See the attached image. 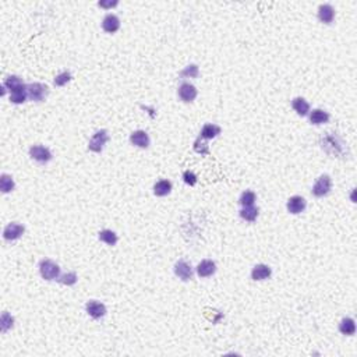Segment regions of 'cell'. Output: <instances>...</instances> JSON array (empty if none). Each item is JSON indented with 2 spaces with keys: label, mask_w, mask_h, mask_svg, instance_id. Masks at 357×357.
I'll return each mask as SVG.
<instances>
[{
  "label": "cell",
  "mask_w": 357,
  "mask_h": 357,
  "mask_svg": "<svg viewBox=\"0 0 357 357\" xmlns=\"http://www.w3.org/2000/svg\"><path fill=\"white\" fill-rule=\"evenodd\" d=\"M332 189V178L329 175H321L320 178L315 180L314 186L311 189V194L317 198L326 197Z\"/></svg>",
  "instance_id": "cell-1"
},
{
  "label": "cell",
  "mask_w": 357,
  "mask_h": 357,
  "mask_svg": "<svg viewBox=\"0 0 357 357\" xmlns=\"http://www.w3.org/2000/svg\"><path fill=\"white\" fill-rule=\"evenodd\" d=\"M39 274L45 280H57V278L60 276V267L55 261L45 258L39 262Z\"/></svg>",
  "instance_id": "cell-2"
},
{
  "label": "cell",
  "mask_w": 357,
  "mask_h": 357,
  "mask_svg": "<svg viewBox=\"0 0 357 357\" xmlns=\"http://www.w3.org/2000/svg\"><path fill=\"white\" fill-rule=\"evenodd\" d=\"M30 156H31V159H33L35 162H38L39 165H46V163H49L53 159L52 151L48 146L39 144L32 145L30 148Z\"/></svg>",
  "instance_id": "cell-3"
},
{
  "label": "cell",
  "mask_w": 357,
  "mask_h": 357,
  "mask_svg": "<svg viewBox=\"0 0 357 357\" xmlns=\"http://www.w3.org/2000/svg\"><path fill=\"white\" fill-rule=\"evenodd\" d=\"M109 141V131L108 130H98L91 137L88 143V149L91 152L100 154L105 148V145Z\"/></svg>",
  "instance_id": "cell-4"
},
{
  "label": "cell",
  "mask_w": 357,
  "mask_h": 357,
  "mask_svg": "<svg viewBox=\"0 0 357 357\" xmlns=\"http://www.w3.org/2000/svg\"><path fill=\"white\" fill-rule=\"evenodd\" d=\"M1 89H3L1 95H6V91H9L10 94H14V92H20V91H27V84H24L18 76H9L3 81Z\"/></svg>",
  "instance_id": "cell-5"
},
{
  "label": "cell",
  "mask_w": 357,
  "mask_h": 357,
  "mask_svg": "<svg viewBox=\"0 0 357 357\" xmlns=\"http://www.w3.org/2000/svg\"><path fill=\"white\" fill-rule=\"evenodd\" d=\"M27 92H28V98L33 102H42L45 98L48 97V87L42 84V82H31L27 84Z\"/></svg>",
  "instance_id": "cell-6"
},
{
  "label": "cell",
  "mask_w": 357,
  "mask_h": 357,
  "mask_svg": "<svg viewBox=\"0 0 357 357\" xmlns=\"http://www.w3.org/2000/svg\"><path fill=\"white\" fill-rule=\"evenodd\" d=\"M24 232H25L24 225L18 222H11L3 229V239L7 242H14V240H18L24 234Z\"/></svg>",
  "instance_id": "cell-7"
},
{
  "label": "cell",
  "mask_w": 357,
  "mask_h": 357,
  "mask_svg": "<svg viewBox=\"0 0 357 357\" xmlns=\"http://www.w3.org/2000/svg\"><path fill=\"white\" fill-rule=\"evenodd\" d=\"M173 271H175V275H176L180 280H183V282H189V280H191V279H193V275H194L193 267L190 265L187 261H184V260H178V262L175 264V267H173Z\"/></svg>",
  "instance_id": "cell-8"
},
{
  "label": "cell",
  "mask_w": 357,
  "mask_h": 357,
  "mask_svg": "<svg viewBox=\"0 0 357 357\" xmlns=\"http://www.w3.org/2000/svg\"><path fill=\"white\" fill-rule=\"evenodd\" d=\"M178 95L180 100H183L184 103H190V102H194V99L197 98L198 91L190 82H181L178 89Z\"/></svg>",
  "instance_id": "cell-9"
},
{
  "label": "cell",
  "mask_w": 357,
  "mask_h": 357,
  "mask_svg": "<svg viewBox=\"0 0 357 357\" xmlns=\"http://www.w3.org/2000/svg\"><path fill=\"white\" fill-rule=\"evenodd\" d=\"M85 311L88 314L91 318L94 320H100L106 315V306L103 303L97 300H89L87 304H85Z\"/></svg>",
  "instance_id": "cell-10"
},
{
  "label": "cell",
  "mask_w": 357,
  "mask_h": 357,
  "mask_svg": "<svg viewBox=\"0 0 357 357\" xmlns=\"http://www.w3.org/2000/svg\"><path fill=\"white\" fill-rule=\"evenodd\" d=\"M130 143L137 148H141V149H146L149 145H151V138L146 131L144 130H135L130 134Z\"/></svg>",
  "instance_id": "cell-11"
},
{
  "label": "cell",
  "mask_w": 357,
  "mask_h": 357,
  "mask_svg": "<svg viewBox=\"0 0 357 357\" xmlns=\"http://www.w3.org/2000/svg\"><path fill=\"white\" fill-rule=\"evenodd\" d=\"M306 207H307V201H306L304 197H301V195H293L286 202L288 212L292 213V215H299L301 212H304Z\"/></svg>",
  "instance_id": "cell-12"
},
{
  "label": "cell",
  "mask_w": 357,
  "mask_h": 357,
  "mask_svg": "<svg viewBox=\"0 0 357 357\" xmlns=\"http://www.w3.org/2000/svg\"><path fill=\"white\" fill-rule=\"evenodd\" d=\"M102 30L106 33H114L120 30V18L116 14H106L102 20Z\"/></svg>",
  "instance_id": "cell-13"
},
{
  "label": "cell",
  "mask_w": 357,
  "mask_h": 357,
  "mask_svg": "<svg viewBox=\"0 0 357 357\" xmlns=\"http://www.w3.org/2000/svg\"><path fill=\"white\" fill-rule=\"evenodd\" d=\"M195 272L200 278H210L216 272V264L212 260H202L195 268Z\"/></svg>",
  "instance_id": "cell-14"
},
{
  "label": "cell",
  "mask_w": 357,
  "mask_h": 357,
  "mask_svg": "<svg viewBox=\"0 0 357 357\" xmlns=\"http://www.w3.org/2000/svg\"><path fill=\"white\" fill-rule=\"evenodd\" d=\"M271 275H272V268L267 264H257L251 269V279L256 282L267 280L271 278Z\"/></svg>",
  "instance_id": "cell-15"
},
{
  "label": "cell",
  "mask_w": 357,
  "mask_h": 357,
  "mask_svg": "<svg viewBox=\"0 0 357 357\" xmlns=\"http://www.w3.org/2000/svg\"><path fill=\"white\" fill-rule=\"evenodd\" d=\"M318 20L323 24H332L335 20V9L332 4L325 3L318 7Z\"/></svg>",
  "instance_id": "cell-16"
},
{
  "label": "cell",
  "mask_w": 357,
  "mask_h": 357,
  "mask_svg": "<svg viewBox=\"0 0 357 357\" xmlns=\"http://www.w3.org/2000/svg\"><path fill=\"white\" fill-rule=\"evenodd\" d=\"M308 119H310V123L314 126H321V124L329 122L331 114L324 109H312L308 113Z\"/></svg>",
  "instance_id": "cell-17"
},
{
  "label": "cell",
  "mask_w": 357,
  "mask_h": 357,
  "mask_svg": "<svg viewBox=\"0 0 357 357\" xmlns=\"http://www.w3.org/2000/svg\"><path fill=\"white\" fill-rule=\"evenodd\" d=\"M221 133H222V129H221L218 124L207 123V124H204V127L201 129L200 137L201 138H204V140H213V138H216Z\"/></svg>",
  "instance_id": "cell-18"
},
{
  "label": "cell",
  "mask_w": 357,
  "mask_h": 357,
  "mask_svg": "<svg viewBox=\"0 0 357 357\" xmlns=\"http://www.w3.org/2000/svg\"><path fill=\"white\" fill-rule=\"evenodd\" d=\"M172 189H173L172 181L167 178H162L154 184V194L156 197H166L172 193Z\"/></svg>",
  "instance_id": "cell-19"
},
{
  "label": "cell",
  "mask_w": 357,
  "mask_h": 357,
  "mask_svg": "<svg viewBox=\"0 0 357 357\" xmlns=\"http://www.w3.org/2000/svg\"><path fill=\"white\" fill-rule=\"evenodd\" d=\"M292 108L299 116H307L310 113V103L301 97H296L292 100Z\"/></svg>",
  "instance_id": "cell-20"
},
{
  "label": "cell",
  "mask_w": 357,
  "mask_h": 357,
  "mask_svg": "<svg viewBox=\"0 0 357 357\" xmlns=\"http://www.w3.org/2000/svg\"><path fill=\"white\" fill-rule=\"evenodd\" d=\"M339 332L346 336H352L356 334V321L350 317H345L339 323Z\"/></svg>",
  "instance_id": "cell-21"
},
{
  "label": "cell",
  "mask_w": 357,
  "mask_h": 357,
  "mask_svg": "<svg viewBox=\"0 0 357 357\" xmlns=\"http://www.w3.org/2000/svg\"><path fill=\"white\" fill-rule=\"evenodd\" d=\"M239 215L245 222H254L260 215V210L256 208L254 205L253 207H242V210L239 211Z\"/></svg>",
  "instance_id": "cell-22"
},
{
  "label": "cell",
  "mask_w": 357,
  "mask_h": 357,
  "mask_svg": "<svg viewBox=\"0 0 357 357\" xmlns=\"http://www.w3.org/2000/svg\"><path fill=\"white\" fill-rule=\"evenodd\" d=\"M98 239H99L102 243H105V244L108 245H116L117 244V242H119L117 234L114 233L113 230H111V229H103V230H100L99 233H98Z\"/></svg>",
  "instance_id": "cell-23"
},
{
  "label": "cell",
  "mask_w": 357,
  "mask_h": 357,
  "mask_svg": "<svg viewBox=\"0 0 357 357\" xmlns=\"http://www.w3.org/2000/svg\"><path fill=\"white\" fill-rule=\"evenodd\" d=\"M16 187V183H14V178H11L10 175L7 173H1L0 176V191L3 194H9Z\"/></svg>",
  "instance_id": "cell-24"
},
{
  "label": "cell",
  "mask_w": 357,
  "mask_h": 357,
  "mask_svg": "<svg viewBox=\"0 0 357 357\" xmlns=\"http://www.w3.org/2000/svg\"><path fill=\"white\" fill-rule=\"evenodd\" d=\"M257 201V195L254 191H251V190H245L242 193V195H240V198H239V202H240V205L242 207H253L254 204H256Z\"/></svg>",
  "instance_id": "cell-25"
},
{
  "label": "cell",
  "mask_w": 357,
  "mask_h": 357,
  "mask_svg": "<svg viewBox=\"0 0 357 357\" xmlns=\"http://www.w3.org/2000/svg\"><path fill=\"white\" fill-rule=\"evenodd\" d=\"M13 326H14V317L7 311H4L0 317V329H1V332L6 334Z\"/></svg>",
  "instance_id": "cell-26"
},
{
  "label": "cell",
  "mask_w": 357,
  "mask_h": 357,
  "mask_svg": "<svg viewBox=\"0 0 357 357\" xmlns=\"http://www.w3.org/2000/svg\"><path fill=\"white\" fill-rule=\"evenodd\" d=\"M78 280V276L76 272H66V274H63V275H60L59 278H57V282L59 283H62V285H65V286H73V285H76Z\"/></svg>",
  "instance_id": "cell-27"
},
{
  "label": "cell",
  "mask_w": 357,
  "mask_h": 357,
  "mask_svg": "<svg viewBox=\"0 0 357 357\" xmlns=\"http://www.w3.org/2000/svg\"><path fill=\"white\" fill-rule=\"evenodd\" d=\"M193 148H194V151H195L197 154H200V155H208V154H210V145L207 143V140H204V138H201V137H198V138L194 141Z\"/></svg>",
  "instance_id": "cell-28"
},
{
  "label": "cell",
  "mask_w": 357,
  "mask_h": 357,
  "mask_svg": "<svg viewBox=\"0 0 357 357\" xmlns=\"http://www.w3.org/2000/svg\"><path fill=\"white\" fill-rule=\"evenodd\" d=\"M200 74V68L197 65H189L187 67H184L181 71H180V77L181 78H197Z\"/></svg>",
  "instance_id": "cell-29"
},
{
  "label": "cell",
  "mask_w": 357,
  "mask_h": 357,
  "mask_svg": "<svg viewBox=\"0 0 357 357\" xmlns=\"http://www.w3.org/2000/svg\"><path fill=\"white\" fill-rule=\"evenodd\" d=\"M71 80H73V76H71L70 71H62L60 74H57L55 77L53 84H55V87H65Z\"/></svg>",
  "instance_id": "cell-30"
},
{
  "label": "cell",
  "mask_w": 357,
  "mask_h": 357,
  "mask_svg": "<svg viewBox=\"0 0 357 357\" xmlns=\"http://www.w3.org/2000/svg\"><path fill=\"white\" fill-rule=\"evenodd\" d=\"M10 102L11 103H16V105H20V103H24L25 100L28 99V92L27 91H20V92H14V94H10Z\"/></svg>",
  "instance_id": "cell-31"
},
{
  "label": "cell",
  "mask_w": 357,
  "mask_h": 357,
  "mask_svg": "<svg viewBox=\"0 0 357 357\" xmlns=\"http://www.w3.org/2000/svg\"><path fill=\"white\" fill-rule=\"evenodd\" d=\"M183 181L187 184V186H195L197 184V181H198V178H197V175L193 172V170H184L183 172Z\"/></svg>",
  "instance_id": "cell-32"
},
{
  "label": "cell",
  "mask_w": 357,
  "mask_h": 357,
  "mask_svg": "<svg viewBox=\"0 0 357 357\" xmlns=\"http://www.w3.org/2000/svg\"><path fill=\"white\" fill-rule=\"evenodd\" d=\"M117 4H119L117 0H114V1H99L98 3V6L103 7V9H112V7H116Z\"/></svg>",
  "instance_id": "cell-33"
}]
</instances>
